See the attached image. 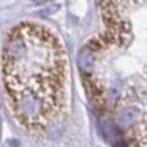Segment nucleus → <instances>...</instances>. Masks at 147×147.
<instances>
[{
    "mask_svg": "<svg viewBox=\"0 0 147 147\" xmlns=\"http://www.w3.org/2000/svg\"><path fill=\"white\" fill-rule=\"evenodd\" d=\"M2 76L21 127L43 133L62 119L68 100V57L63 43L41 22H21L7 36Z\"/></svg>",
    "mask_w": 147,
    "mask_h": 147,
    "instance_id": "obj_2",
    "label": "nucleus"
},
{
    "mask_svg": "<svg viewBox=\"0 0 147 147\" xmlns=\"http://www.w3.org/2000/svg\"><path fill=\"white\" fill-rule=\"evenodd\" d=\"M101 33L79 55L93 103L123 147H147V0H98Z\"/></svg>",
    "mask_w": 147,
    "mask_h": 147,
    "instance_id": "obj_1",
    "label": "nucleus"
}]
</instances>
